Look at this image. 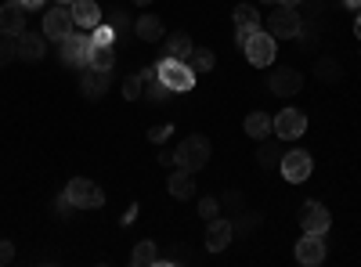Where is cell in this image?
<instances>
[{
  "label": "cell",
  "mask_w": 361,
  "mask_h": 267,
  "mask_svg": "<svg viewBox=\"0 0 361 267\" xmlns=\"http://www.w3.org/2000/svg\"><path fill=\"white\" fill-rule=\"evenodd\" d=\"M206 163H209V141H206L202 134H192V137H185V141L177 144V152H173V166L199 173Z\"/></svg>",
  "instance_id": "6da1fadb"
},
{
  "label": "cell",
  "mask_w": 361,
  "mask_h": 267,
  "mask_svg": "<svg viewBox=\"0 0 361 267\" xmlns=\"http://www.w3.org/2000/svg\"><path fill=\"white\" fill-rule=\"evenodd\" d=\"M156 69H159V80L170 87V91L177 94V91H192L195 87V69L185 62V58H163V62H156Z\"/></svg>",
  "instance_id": "7a4b0ae2"
},
{
  "label": "cell",
  "mask_w": 361,
  "mask_h": 267,
  "mask_svg": "<svg viewBox=\"0 0 361 267\" xmlns=\"http://www.w3.org/2000/svg\"><path fill=\"white\" fill-rule=\"evenodd\" d=\"M66 195L73 202V210H98V206H105L102 185H94L90 177H73V181L66 185Z\"/></svg>",
  "instance_id": "3957f363"
},
{
  "label": "cell",
  "mask_w": 361,
  "mask_h": 267,
  "mask_svg": "<svg viewBox=\"0 0 361 267\" xmlns=\"http://www.w3.org/2000/svg\"><path fill=\"white\" fill-rule=\"evenodd\" d=\"M300 11L296 8H286V4H279L275 11L267 15V33L275 37V40H293L296 33H300Z\"/></svg>",
  "instance_id": "277c9868"
},
{
  "label": "cell",
  "mask_w": 361,
  "mask_h": 267,
  "mask_svg": "<svg viewBox=\"0 0 361 267\" xmlns=\"http://www.w3.org/2000/svg\"><path fill=\"white\" fill-rule=\"evenodd\" d=\"M243 51H246V58L253 66H260V69H267L271 62H275V54H279V44H275V37L271 33H264V29H257V33L243 44Z\"/></svg>",
  "instance_id": "5b68a950"
},
{
  "label": "cell",
  "mask_w": 361,
  "mask_h": 267,
  "mask_svg": "<svg viewBox=\"0 0 361 267\" xmlns=\"http://www.w3.org/2000/svg\"><path fill=\"white\" fill-rule=\"evenodd\" d=\"M282 177L289 185H304L307 177H311V170H314V163H311V152H300V148H293V152H282Z\"/></svg>",
  "instance_id": "8992f818"
},
{
  "label": "cell",
  "mask_w": 361,
  "mask_h": 267,
  "mask_svg": "<svg viewBox=\"0 0 361 267\" xmlns=\"http://www.w3.org/2000/svg\"><path fill=\"white\" fill-rule=\"evenodd\" d=\"M76 29V18H73V8L69 4H58L54 11L44 15V37L47 40H66Z\"/></svg>",
  "instance_id": "52a82bcc"
},
{
  "label": "cell",
  "mask_w": 361,
  "mask_h": 267,
  "mask_svg": "<svg viewBox=\"0 0 361 267\" xmlns=\"http://www.w3.org/2000/svg\"><path fill=\"white\" fill-rule=\"evenodd\" d=\"M322 260H325V235L304 231V239L296 242V263H304V267H318Z\"/></svg>",
  "instance_id": "ba28073f"
},
{
  "label": "cell",
  "mask_w": 361,
  "mask_h": 267,
  "mask_svg": "<svg viewBox=\"0 0 361 267\" xmlns=\"http://www.w3.org/2000/svg\"><path fill=\"white\" fill-rule=\"evenodd\" d=\"M304 130H307V116L300 112V108H282V112L275 116V134H279L282 141H296Z\"/></svg>",
  "instance_id": "9c48e42d"
},
{
  "label": "cell",
  "mask_w": 361,
  "mask_h": 267,
  "mask_svg": "<svg viewBox=\"0 0 361 267\" xmlns=\"http://www.w3.org/2000/svg\"><path fill=\"white\" fill-rule=\"evenodd\" d=\"M87 47H90V37H80V33H69L66 40H58L62 62L73 69H87Z\"/></svg>",
  "instance_id": "30bf717a"
},
{
  "label": "cell",
  "mask_w": 361,
  "mask_h": 267,
  "mask_svg": "<svg viewBox=\"0 0 361 267\" xmlns=\"http://www.w3.org/2000/svg\"><path fill=\"white\" fill-rule=\"evenodd\" d=\"M267 87L275 98H293L300 87H304V76H300V69H275L267 76Z\"/></svg>",
  "instance_id": "8fae6325"
},
{
  "label": "cell",
  "mask_w": 361,
  "mask_h": 267,
  "mask_svg": "<svg viewBox=\"0 0 361 267\" xmlns=\"http://www.w3.org/2000/svg\"><path fill=\"white\" fill-rule=\"evenodd\" d=\"M329 224H333V217H329V210H325V206L322 202H304V206H300V228H304V231H314V235H325L329 231Z\"/></svg>",
  "instance_id": "7c38bea8"
},
{
  "label": "cell",
  "mask_w": 361,
  "mask_h": 267,
  "mask_svg": "<svg viewBox=\"0 0 361 267\" xmlns=\"http://www.w3.org/2000/svg\"><path fill=\"white\" fill-rule=\"evenodd\" d=\"M235 239V228H231V221H224V217H214V221H206V249L209 253H221V249H228V242Z\"/></svg>",
  "instance_id": "4fadbf2b"
},
{
  "label": "cell",
  "mask_w": 361,
  "mask_h": 267,
  "mask_svg": "<svg viewBox=\"0 0 361 267\" xmlns=\"http://www.w3.org/2000/svg\"><path fill=\"white\" fill-rule=\"evenodd\" d=\"M80 87H83V94L87 98H105L109 94V87H112V69H83V80H80Z\"/></svg>",
  "instance_id": "5bb4252c"
},
{
  "label": "cell",
  "mask_w": 361,
  "mask_h": 267,
  "mask_svg": "<svg viewBox=\"0 0 361 267\" xmlns=\"http://www.w3.org/2000/svg\"><path fill=\"white\" fill-rule=\"evenodd\" d=\"M257 29H260V11H257L253 4H238V8H235V40L246 44Z\"/></svg>",
  "instance_id": "9a60e30c"
},
{
  "label": "cell",
  "mask_w": 361,
  "mask_h": 267,
  "mask_svg": "<svg viewBox=\"0 0 361 267\" xmlns=\"http://www.w3.org/2000/svg\"><path fill=\"white\" fill-rule=\"evenodd\" d=\"M69 8H73L76 25H83V29H98L105 22V11H102V4H94V0H73Z\"/></svg>",
  "instance_id": "2e32d148"
},
{
  "label": "cell",
  "mask_w": 361,
  "mask_h": 267,
  "mask_svg": "<svg viewBox=\"0 0 361 267\" xmlns=\"http://www.w3.org/2000/svg\"><path fill=\"white\" fill-rule=\"evenodd\" d=\"M15 44H18V58L22 62H40V58L47 54V37H37V33H25L22 37H15Z\"/></svg>",
  "instance_id": "e0dca14e"
},
{
  "label": "cell",
  "mask_w": 361,
  "mask_h": 267,
  "mask_svg": "<svg viewBox=\"0 0 361 267\" xmlns=\"http://www.w3.org/2000/svg\"><path fill=\"white\" fill-rule=\"evenodd\" d=\"M0 33L22 37L25 33V8H18V4H4V8H0Z\"/></svg>",
  "instance_id": "ac0fdd59"
},
{
  "label": "cell",
  "mask_w": 361,
  "mask_h": 267,
  "mask_svg": "<svg viewBox=\"0 0 361 267\" xmlns=\"http://www.w3.org/2000/svg\"><path fill=\"white\" fill-rule=\"evenodd\" d=\"M166 188H170V195H173V199H192V195H195V173L177 166V170L170 173Z\"/></svg>",
  "instance_id": "d6986e66"
},
{
  "label": "cell",
  "mask_w": 361,
  "mask_h": 267,
  "mask_svg": "<svg viewBox=\"0 0 361 267\" xmlns=\"http://www.w3.org/2000/svg\"><path fill=\"white\" fill-rule=\"evenodd\" d=\"M134 33H137V40H145V44H159V40H163V22H159L156 15H141V18L134 22Z\"/></svg>",
  "instance_id": "ffe728a7"
},
{
  "label": "cell",
  "mask_w": 361,
  "mask_h": 267,
  "mask_svg": "<svg viewBox=\"0 0 361 267\" xmlns=\"http://www.w3.org/2000/svg\"><path fill=\"white\" fill-rule=\"evenodd\" d=\"M87 66H90V69H112V66H116L112 44H94V40H90V47H87Z\"/></svg>",
  "instance_id": "44dd1931"
},
{
  "label": "cell",
  "mask_w": 361,
  "mask_h": 267,
  "mask_svg": "<svg viewBox=\"0 0 361 267\" xmlns=\"http://www.w3.org/2000/svg\"><path fill=\"white\" fill-rule=\"evenodd\" d=\"M271 130H275V116H267V112H250V116H246V134H250V137L264 141Z\"/></svg>",
  "instance_id": "7402d4cb"
},
{
  "label": "cell",
  "mask_w": 361,
  "mask_h": 267,
  "mask_svg": "<svg viewBox=\"0 0 361 267\" xmlns=\"http://www.w3.org/2000/svg\"><path fill=\"white\" fill-rule=\"evenodd\" d=\"M163 44H166V54L170 58H188L192 54V37L188 33H180V29H177V33H170V37H163Z\"/></svg>",
  "instance_id": "603a6c76"
},
{
  "label": "cell",
  "mask_w": 361,
  "mask_h": 267,
  "mask_svg": "<svg viewBox=\"0 0 361 267\" xmlns=\"http://www.w3.org/2000/svg\"><path fill=\"white\" fill-rule=\"evenodd\" d=\"M185 62H188L195 73H209V69H214V51H206V47H192V54L185 58Z\"/></svg>",
  "instance_id": "cb8c5ba5"
},
{
  "label": "cell",
  "mask_w": 361,
  "mask_h": 267,
  "mask_svg": "<svg viewBox=\"0 0 361 267\" xmlns=\"http://www.w3.org/2000/svg\"><path fill=\"white\" fill-rule=\"evenodd\" d=\"M156 260H159L156 242H137V246H134V256H130L134 267H148V263H156Z\"/></svg>",
  "instance_id": "d4e9b609"
},
{
  "label": "cell",
  "mask_w": 361,
  "mask_h": 267,
  "mask_svg": "<svg viewBox=\"0 0 361 267\" xmlns=\"http://www.w3.org/2000/svg\"><path fill=\"white\" fill-rule=\"evenodd\" d=\"M170 87L163 83V80H152V83H145V98L148 101H156V105H163V101H170Z\"/></svg>",
  "instance_id": "484cf974"
},
{
  "label": "cell",
  "mask_w": 361,
  "mask_h": 267,
  "mask_svg": "<svg viewBox=\"0 0 361 267\" xmlns=\"http://www.w3.org/2000/svg\"><path fill=\"white\" fill-rule=\"evenodd\" d=\"M231 228L238 231V239H246V235H253L260 228V217L257 213H238V221H231Z\"/></svg>",
  "instance_id": "4316f807"
},
{
  "label": "cell",
  "mask_w": 361,
  "mask_h": 267,
  "mask_svg": "<svg viewBox=\"0 0 361 267\" xmlns=\"http://www.w3.org/2000/svg\"><path fill=\"white\" fill-rule=\"evenodd\" d=\"M15 58H18V44H15V37L0 33V69H4V66H11Z\"/></svg>",
  "instance_id": "83f0119b"
},
{
  "label": "cell",
  "mask_w": 361,
  "mask_h": 267,
  "mask_svg": "<svg viewBox=\"0 0 361 267\" xmlns=\"http://www.w3.org/2000/svg\"><path fill=\"white\" fill-rule=\"evenodd\" d=\"M257 163H260L264 170L279 166V163H282V148H275V144H260V152H257Z\"/></svg>",
  "instance_id": "f1b7e54d"
},
{
  "label": "cell",
  "mask_w": 361,
  "mask_h": 267,
  "mask_svg": "<svg viewBox=\"0 0 361 267\" xmlns=\"http://www.w3.org/2000/svg\"><path fill=\"white\" fill-rule=\"evenodd\" d=\"M314 73H318V80L336 83V80H340V62H336V58H322V62L314 66Z\"/></svg>",
  "instance_id": "f546056e"
},
{
  "label": "cell",
  "mask_w": 361,
  "mask_h": 267,
  "mask_svg": "<svg viewBox=\"0 0 361 267\" xmlns=\"http://www.w3.org/2000/svg\"><path fill=\"white\" fill-rule=\"evenodd\" d=\"M123 98H145V80L134 73V76H123Z\"/></svg>",
  "instance_id": "4dcf8cb0"
},
{
  "label": "cell",
  "mask_w": 361,
  "mask_h": 267,
  "mask_svg": "<svg viewBox=\"0 0 361 267\" xmlns=\"http://www.w3.org/2000/svg\"><path fill=\"white\" fill-rule=\"evenodd\" d=\"M105 18H109V25L116 29V33H127V29H130V18H127L123 11H119V8H109V11H105Z\"/></svg>",
  "instance_id": "1f68e13d"
},
{
  "label": "cell",
  "mask_w": 361,
  "mask_h": 267,
  "mask_svg": "<svg viewBox=\"0 0 361 267\" xmlns=\"http://www.w3.org/2000/svg\"><path fill=\"white\" fill-rule=\"evenodd\" d=\"M199 213H202L206 221L221 217V199H214V195H209V199H202V202H199Z\"/></svg>",
  "instance_id": "d6a6232c"
},
{
  "label": "cell",
  "mask_w": 361,
  "mask_h": 267,
  "mask_svg": "<svg viewBox=\"0 0 361 267\" xmlns=\"http://www.w3.org/2000/svg\"><path fill=\"white\" fill-rule=\"evenodd\" d=\"M221 210H228V213H238V210H243V195H238V192H228V195H221Z\"/></svg>",
  "instance_id": "836d02e7"
},
{
  "label": "cell",
  "mask_w": 361,
  "mask_h": 267,
  "mask_svg": "<svg viewBox=\"0 0 361 267\" xmlns=\"http://www.w3.org/2000/svg\"><path fill=\"white\" fill-rule=\"evenodd\" d=\"M90 40H94V44H112V40H116V29L102 22V25L94 29V37H90Z\"/></svg>",
  "instance_id": "e575fe53"
},
{
  "label": "cell",
  "mask_w": 361,
  "mask_h": 267,
  "mask_svg": "<svg viewBox=\"0 0 361 267\" xmlns=\"http://www.w3.org/2000/svg\"><path fill=\"white\" fill-rule=\"evenodd\" d=\"M170 134H173V127H170V123H159V127L148 130V141H166Z\"/></svg>",
  "instance_id": "d590c367"
},
{
  "label": "cell",
  "mask_w": 361,
  "mask_h": 267,
  "mask_svg": "<svg viewBox=\"0 0 361 267\" xmlns=\"http://www.w3.org/2000/svg\"><path fill=\"white\" fill-rule=\"evenodd\" d=\"M11 260H15V246H11L8 239H0V267L11 263Z\"/></svg>",
  "instance_id": "8d00e7d4"
},
{
  "label": "cell",
  "mask_w": 361,
  "mask_h": 267,
  "mask_svg": "<svg viewBox=\"0 0 361 267\" xmlns=\"http://www.w3.org/2000/svg\"><path fill=\"white\" fill-rule=\"evenodd\" d=\"M300 8H304L311 18H318L322 15V0H300Z\"/></svg>",
  "instance_id": "74e56055"
},
{
  "label": "cell",
  "mask_w": 361,
  "mask_h": 267,
  "mask_svg": "<svg viewBox=\"0 0 361 267\" xmlns=\"http://www.w3.org/2000/svg\"><path fill=\"white\" fill-rule=\"evenodd\" d=\"M8 4H18V8H25V11H37L44 0H8Z\"/></svg>",
  "instance_id": "f35d334b"
},
{
  "label": "cell",
  "mask_w": 361,
  "mask_h": 267,
  "mask_svg": "<svg viewBox=\"0 0 361 267\" xmlns=\"http://www.w3.org/2000/svg\"><path fill=\"white\" fill-rule=\"evenodd\" d=\"M354 33H357V40H361V8H357V18H354Z\"/></svg>",
  "instance_id": "ab89813d"
},
{
  "label": "cell",
  "mask_w": 361,
  "mask_h": 267,
  "mask_svg": "<svg viewBox=\"0 0 361 267\" xmlns=\"http://www.w3.org/2000/svg\"><path fill=\"white\" fill-rule=\"evenodd\" d=\"M275 4H286V8H300V0H275Z\"/></svg>",
  "instance_id": "60d3db41"
},
{
  "label": "cell",
  "mask_w": 361,
  "mask_h": 267,
  "mask_svg": "<svg viewBox=\"0 0 361 267\" xmlns=\"http://www.w3.org/2000/svg\"><path fill=\"white\" fill-rule=\"evenodd\" d=\"M343 4H347V8H354V11H357V8H361V0H343Z\"/></svg>",
  "instance_id": "b9f144b4"
},
{
  "label": "cell",
  "mask_w": 361,
  "mask_h": 267,
  "mask_svg": "<svg viewBox=\"0 0 361 267\" xmlns=\"http://www.w3.org/2000/svg\"><path fill=\"white\" fill-rule=\"evenodd\" d=\"M134 4H137V8H148V4H152V0H134Z\"/></svg>",
  "instance_id": "7bdbcfd3"
},
{
  "label": "cell",
  "mask_w": 361,
  "mask_h": 267,
  "mask_svg": "<svg viewBox=\"0 0 361 267\" xmlns=\"http://www.w3.org/2000/svg\"><path fill=\"white\" fill-rule=\"evenodd\" d=\"M54 4H73V0H54Z\"/></svg>",
  "instance_id": "ee69618b"
},
{
  "label": "cell",
  "mask_w": 361,
  "mask_h": 267,
  "mask_svg": "<svg viewBox=\"0 0 361 267\" xmlns=\"http://www.w3.org/2000/svg\"><path fill=\"white\" fill-rule=\"evenodd\" d=\"M264 4H275V0H264Z\"/></svg>",
  "instance_id": "f6af8a7d"
}]
</instances>
